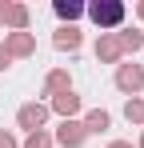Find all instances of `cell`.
<instances>
[{
    "mask_svg": "<svg viewBox=\"0 0 144 148\" xmlns=\"http://www.w3.org/2000/svg\"><path fill=\"white\" fill-rule=\"evenodd\" d=\"M84 12L92 16L96 28H120V24H124V16H128V8H124L120 0H92Z\"/></svg>",
    "mask_w": 144,
    "mask_h": 148,
    "instance_id": "6da1fadb",
    "label": "cell"
},
{
    "mask_svg": "<svg viewBox=\"0 0 144 148\" xmlns=\"http://www.w3.org/2000/svg\"><path fill=\"white\" fill-rule=\"evenodd\" d=\"M44 120H48V104H20V112H16V124H20L24 132H40L44 128Z\"/></svg>",
    "mask_w": 144,
    "mask_h": 148,
    "instance_id": "7a4b0ae2",
    "label": "cell"
},
{
    "mask_svg": "<svg viewBox=\"0 0 144 148\" xmlns=\"http://www.w3.org/2000/svg\"><path fill=\"white\" fill-rule=\"evenodd\" d=\"M116 88L128 92V96H136V92L144 88V68L140 64H120L116 68Z\"/></svg>",
    "mask_w": 144,
    "mask_h": 148,
    "instance_id": "3957f363",
    "label": "cell"
},
{
    "mask_svg": "<svg viewBox=\"0 0 144 148\" xmlns=\"http://www.w3.org/2000/svg\"><path fill=\"white\" fill-rule=\"evenodd\" d=\"M84 140H88V132H84V124H80V120H60V128H56V144L80 148Z\"/></svg>",
    "mask_w": 144,
    "mask_h": 148,
    "instance_id": "277c9868",
    "label": "cell"
},
{
    "mask_svg": "<svg viewBox=\"0 0 144 148\" xmlns=\"http://www.w3.org/2000/svg\"><path fill=\"white\" fill-rule=\"evenodd\" d=\"M4 52H8V56H32V52H36V40H32V32H8V40H4Z\"/></svg>",
    "mask_w": 144,
    "mask_h": 148,
    "instance_id": "5b68a950",
    "label": "cell"
},
{
    "mask_svg": "<svg viewBox=\"0 0 144 148\" xmlns=\"http://www.w3.org/2000/svg\"><path fill=\"white\" fill-rule=\"evenodd\" d=\"M120 56V40L112 36V32H100V40H96V60H104V64H116Z\"/></svg>",
    "mask_w": 144,
    "mask_h": 148,
    "instance_id": "8992f818",
    "label": "cell"
},
{
    "mask_svg": "<svg viewBox=\"0 0 144 148\" xmlns=\"http://www.w3.org/2000/svg\"><path fill=\"white\" fill-rule=\"evenodd\" d=\"M52 112H60V116H64V120H76V112H80V96H76V92H56V96H52Z\"/></svg>",
    "mask_w": 144,
    "mask_h": 148,
    "instance_id": "52a82bcc",
    "label": "cell"
},
{
    "mask_svg": "<svg viewBox=\"0 0 144 148\" xmlns=\"http://www.w3.org/2000/svg\"><path fill=\"white\" fill-rule=\"evenodd\" d=\"M84 132H88V136H100V132H108V124H112V116H108V112H104V108H92V112H88V116H84Z\"/></svg>",
    "mask_w": 144,
    "mask_h": 148,
    "instance_id": "ba28073f",
    "label": "cell"
},
{
    "mask_svg": "<svg viewBox=\"0 0 144 148\" xmlns=\"http://www.w3.org/2000/svg\"><path fill=\"white\" fill-rule=\"evenodd\" d=\"M80 40H84V36H80V28L76 24H64V28H56V36H52V44H56V48H80Z\"/></svg>",
    "mask_w": 144,
    "mask_h": 148,
    "instance_id": "9c48e42d",
    "label": "cell"
},
{
    "mask_svg": "<svg viewBox=\"0 0 144 148\" xmlns=\"http://www.w3.org/2000/svg\"><path fill=\"white\" fill-rule=\"evenodd\" d=\"M52 12H56V16H60V20H80V16H84V4H76V0H56V4H52Z\"/></svg>",
    "mask_w": 144,
    "mask_h": 148,
    "instance_id": "30bf717a",
    "label": "cell"
},
{
    "mask_svg": "<svg viewBox=\"0 0 144 148\" xmlns=\"http://www.w3.org/2000/svg\"><path fill=\"white\" fill-rule=\"evenodd\" d=\"M116 40H120V52L144 48V32H140V28H124V32H116Z\"/></svg>",
    "mask_w": 144,
    "mask_h": 148,
    "instance_id": "8fae6325",
    "label": "cell"
},
{
    "mask_svg": "<svg viewBox=\"0 0 144 148\" xmlns=\"http://www.w3.org/2000/svg\"><path fill=\"white\" fill-rule=\"evenodd\" d=\"M124 116L132 124H144V100L140 96H128V104H124Z\"/></svg>",
    "mask_w": 144,
    "mask_h": 148,
    "instance_id": "7c38bea8",
    "label": "cell"
},
{
    "mask_svg": "<svg viewBox=\"0 0 144 148\" xmlns=\"http://www.w3.org/2000/svg\"><path fill=\"white\" fill-rule=\"evenodd\" d=\"M8 24L16 28V32H24V28H28V8H24V4H12V12H8Z\"/></svg>",
    "mask_w": 144,
    "mask_h": 148,
    "instance_id": "4fadbf2b",
    "label": "cell"
},
{
    "mask_svg": "<svg viewBox=\"0 0 144 148\" xmlns=\"http://www.w3.org/2000/svg\"><path fill=\"white\" fill-rule=\"evenodd\" d=\"M44 88H48V92H68V72H48Z\"/></svg>",
    "mask_w": 144,
    "mask_h": 148,
    "instance_id": "5bb4252c",
    "label": "cell"
},
{
    "mask_svg": "<svg viewBox=\"0 0 144 148\" xmlns=\"http://www.w3.org/2000/svg\"><path fill=\"white\" fill-rule=\"evenodd\" d=\"M24 148H52V136H48L44 128H40V132H28V140H24Z\"/></svg>",
    "mask_w": 144,
    "mask_h": 148,
    "instance_id": "9a60e30c",
    "label": "cell"
},
{
    "mask_svg": "<svg viewBox=\"0 0 144 148\" xmlns=\"http://www.w3.org/2000/svg\"><path fill=\"white\" fill-rule=\"evenodd\" d=\"M0 148H16V136H12V132H4V128H0Z\"/></svg>",
    "mask_w": 144,
    "mask_h": 148,
    "instance_id": "2e32d148",
    "label": "cell"
},
{
    "mask_svg": "<svg viewBox=\"0 0 144 148\" xmlns=\"http://www.w3.org/2000/svg\"><path fill=\"white\" fill-rule=\"evenodd\" d=\"M8 64H12V56H8V52H4V44H0V72H4Z\"/></svg>",
    "mask_w": 144,
    "mask_h": 148,
    "instance_id": "e0dca14e",
    "label": "cell"
},
{
    "mask_svg": "<svg viewBox=\"0 0 144 148\" xmlns=\"http://www.w3.org/2000/svg\"><path fill=\"white\" fill-rule=\"evenodd\" d=\"M8 12H12V4H0V20L8 24Z\"/></svg>",
    "mask_w": 144,
    "mask_h": 148,
    "instance_id": "ac0fdd59",
    "label": "cell"
},
{
    "mask_svg": "<svg viewBox=\"0 0 144 148\" xmlns=\"http://www.w3.org/2000/svg\"><path fill=\"white\" fill-rule=\"evenodd\" d=\"M108 148H132V144H128V140H112Z\"/></svg>",
    "mask_w": 144,
    "mask_h": 148,
    "instance_id": "d6986e66",
    "label": "cell"
},
{
    "mask_svg": "<svg viewBox=\"0 0 144 148\" xmlns=\"http://www.w3.org/2000/svg\"><path fill=\"white\" fill-rule=\"evenodd\" d=\"M140 16H144V4H140Z\"/></svg>",
    "mask_w": 144,
    "mask_h": 148,
    "instance_id": "ffe728a7",
    "label": "cell"
},
{
    "mask_svg": "<svg viewBox=\"0 0 144 148\" xmlns=\"http://www.w3.org/2000/svg\"><path fill=\"white\" fill-rule=\"evenodd\" d=\"M140 148H144V136H140Z\"/></svg>",
    "mask_w": 144,
    "mask_h": 148,
    "instance_id": "44dd1931",
    "label": "cell"
}]
</instances>
